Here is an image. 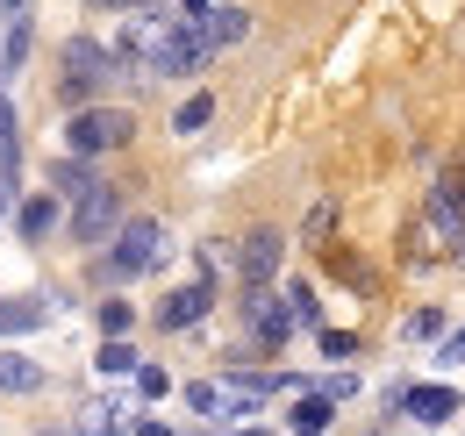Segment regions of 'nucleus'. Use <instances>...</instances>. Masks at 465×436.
I'll return each instance as SVG.
<instances>
[{
	"label": "nucleus",
	"mask_w": 465,
	"mask_h": 436,
	"mask_svg": "<svg viewBox=\"0 0 465 436\" xmlns=\"http://www.w3.org/2000/svg\"><path fill=\"white\" fill-rule=\"evenodd\" d=\"M430 229L444 236V251H465V186L459 179H437L430 186Z\"/></svg>",
	"instance_id": "9"
},
{
	"label": "nucleus",
	"mask_w": 465,
	"mask_h": 436,
	"mask_svg": "<svg viewBox=\"0 0 465 436\" xmlns=\"http://www.w3.org/2000/svg\"><path fill=\"white\" fill-rule=\"evenodd\" d=\"M208 64H215L208 29H201V22H173L165 44H158V57H151V79H201Z\"/></svg>",
	"instance_id": "4"
},
{
	"label": "nucleus",
	"mask_w": 465,
	"mask_h": 436,
	"mask_svg": "<svg viewBox=\"0 0 465 436\" xmlns=\"http://www.w3.org/2000/svg\"><path fill=\"white\" fill-rule=\"evenodd\" d=\"M315 393H322V401H351V393H358V380H351V372H330Z\"/></svg>",
	"instance_id": "29"
},
{
	"label": "nucleus",
	"mask_w": 465,
	"mask_h": 436,
	"mask_svg": "<svg viewBox=\"0 0 465 436\" xmlns=\"http://www.w3.org/2000/svg\"><path fill=\"white\" fill-rule=\"evenodd\" d=\"M94 186H101V179H94V164H86V158H58V164H51V193H72V201H86Z\"/></svg>",
	"instance_id": "17"
},
{
	"label": "nucleus",
	"mask_w": 465,
	"mask_h": 436,
	"mask_svg": "<svg viewBox=\"0 0 465 436\" xmlns=\"http://www.w3.org/2000/svg\"><path fill=\"white\" fill-rule=\"evenodd\" d=\"M179 393H186V408H193L208 430H223V386H215V380H186Z\"/></svg>",
	"instance_id": "18"
},
{
	"label": "nucleus",
	"mask_w": 465,
	"mask_h": 436,
	"mask_svg": "<svg viewBox=\"0 0 465 436\" xmlns=\"http://www.w3.org/2000/svg\"><path fill=\"white\" fill-rule=\"evenodd\" d=\"M201 29H208V44H215V51H230V44H243V36H251V7H215Z\"/></svg>",
	"instance_id": "16"
},
{
	"label": "nucleus",
	"mask_w": 465,
	"mask_h": 436,
	"mask_svg": "<svg viewBox=\"0 0 465 436\" xmlns=\"http://www.w3.org/2000/svg\"><path fill=\"white\" fill-rule=\"evenodd\" d=\"M86 7H108V15H143V7H165V0H86Z\"/></svg>",
	"instance_id": "30"
},
{
	"label": "nucleus",
	"mask_w": 465,
	"mask_h": 436,
	"mask_svg": "<svg viewBox=\"0 0 465 436\" xmlns=\"http://www.w3.org/2000/svg\"><path fill=\"white\" fill-rule=\"evenodd\" d=\"M401 336H408V343H430V336H444V308H415V315L401 322Z\"/></svg>",
	"instance_id": "25"
},
{
	"label": "nucleus",
	"mask_w": 465,
	"mask_h": 436,
	"mask_svg": "<svg viewBox=\"0 0 465 436\" xmlns=\"http://www.w3.org/2000/svg\"><path fill=\"white\" fill-rule=\"evenodd\" d=\"M72 436H129V408L101 393V401H86V408H79V430H72Z\"/></svg>",
	"instance_id": "13"
},
{
	"label": "nucleus",
	"mask_w": 465,
	"mask_h": 436,
	"mask_svg": "<svg viewBox=\"0 0 465 436\" xmlns=\"http://www.w3.org/2000/svg\"><path fill=\"white\" fill-rule=\"evenodd\" d=\"M173 393V372L165 365H136V401H165Z\"/></svg>",
	"instance_id": "26"
},
{
	"label": "nucleus",
	"mask_w": 465,
	"mask_h": 436,
	"mask_svg": "<svg viewBox=\"0 0 465 436\" xmlns=\"http://www.w3.org/2000/svg\"><path fill=\"white\" fill-rule=\"evenodd\" d=\"M243 322H251V336H258L265 351H280L293 336V315H287V301H280L272 286H243Z\"/></svg>",
	"instance_id": "7"
},
{
	"label": "nucleus",
	"mask_w": 465,
	"mask_h": 436,
	"mask_svg": "<svg viewBox=\"0 0 465 436\" xmlns=\"http://www.w3.org/2000/svg\"><path fill=\"white\" fill-rule=\"evenodd\" d=\"M158 265H165V222H151V215L122 222L115 251L94 258V272H101V279H143V272H158Z\"/></svg>",
	"instance_id": "1"
},
{
	"label": "nucleus",
	"mask_w": 465,
	"mask_h": 436,
	"mask_svg": "<svg viewBox=\"0 0 465 436\" xmlns=\"http://www.w3.org/2000/svg\"><path fill=\"white\" fill-rule=\"evenodd\" d=\"M280 301H287L293 329H322V301H315V286H308V279H293V286L280 293Z\"/></svg>",
	"instance_id": "22"
},
{
	"label": "nucleus",
	"mask_w": 465,
	"mask_h": 436,
	"mask_svg": "<svg viewBox=\"0 0 465 436\" xmlns=\"http://www.w3.org/2000/svg\"><path fill=\"white\" fill-rule=\"evenodd\" d=\"M129 329H136V301H101V336H108V343H122Z\"/></svg>",
	"instance_id": "24"
},
{
	"label": "nucleus",
	"mask_w": 465,
	"mask_h": 436,
	"mask_svg": "<svg viewBox=\"0 0 465 436\" xmlns=\"http://www.w3.org/2000/svg\"><path fill=\"white\" fill-rule=\"evenodd\" d=\"M208 122H215V94H186L179 114H173V136H201Z\"/></svg>",
	"instance_id": "21"
},
{
	"label": "nucleus",
	"mask_w": 465,
	"mask_h": 436,
	"mask_svg": "<svg viewBox=\"0 0 465 436\" xmlns=\"http://www.w3.org/2000/svg\"><path fill=\"white\" fill-rule=\"evenodd\" d=\"M437 365H444V372H459V365H465V322H459V329H444V343H437Z\"/></svg>",
	"instance_id": "27"
},
{
	"label": "nucleus",
	"mask_w": 465,
	"mask_h": 436,
	"mask_svg": "<svg viewBox=\"0 0 465 436\" xmlns=\"http://www.w3.org/2000/svg\"><path fill=\"white\" fill-rule=\"evenodd\" d=\"M58 64H64L58 86H64V101H72V108H79V101L94 108V94L115 79V57H108V44H94V36H64V44H58Z\"/></svg>",
	"instance_id": "3"
},
{
	"label": "nucleus",
	"mask_w": 465,
	"mask_h": 436,
	"mask_svg": "<svg viewBox=\"0 0 465 436\" xmlns=\"http://www.w3.org/2000/svg\"><path fill=\"white\" fill-rule=\"evenodd\" d=\"M36 322H51V293H29V301H0V336H29Z\"/></svg>",
	"instance_id": "14"
},
{
	"label": "nucleus",
	"mask_w": 465,
	"mask_h": 436,
	"mask_svg": "<svg viewBox=\"0 0 465 436\" xmlns=\"http://www.w3.org/2000/svg\"><path fill=\"white\" fill-rule=\"evenodd\" d=\"M64 229H72V243H108L122 229V193L101 179L86 201H72V215H64Z\"/></svg>",
	"instance_id": "6"
},
{
	"label": "nucleus",
	"mask_w": 465,
	"mask_h": 436,
	"mask_svg": "<svg viewBox=\"0 0 465 436\" xmlns=\"http://www.w3.org/2000/svg\"><path fill=\"white\" fill-rule=\"evenodd\" d=\"M29 44H36V36H29V22H7V36H0V86L29 64Z\"/></svg>",
	"instance_id": "19"
},
{
	"label": "nucleus",
	"mask_w": 465,
	"mask_h": 436,
	"mask_svg": "<svg viewBox=\"0 0 465 436\" xmlns=\"http://www.w3.org/2000/svg\"><path fill=\"white\" fill-rule=\"evenodd\" d=\"M330 222H337V208L322 201V208H308V236H330Z\"/></svg>",
	"instance_id": "31"
},
{
	"label": "nucleus",
	"mask_w": 465,
	"mask_h": 436,
	"mask_svg": "<svg viewBox=\"0 0 465 436\" xmlns=\"http://www.w3.org/2000/svg\"><path fill=\"white\" fill-rule=\"evenodd\" d=\"M94 365H101L108 380H136V365H143V351H136V343L122 336V343H101V351H94Z\"/></svg>",
	"instance_id": "20"
},
{
	"label": "nucleus",
	"mask_w": 465,
	"mask_h": 436,
	"mask_svg": "<svg viewBox=\"0 0 465 436\" xmlns=\"http://www.w3.org/2000/svg\"><path fill=\"white\" fill-rule=\"evenodd\" d=\"M280 251H287V243H280V229H251V236L230 251V265L243 272V286H272V272H280Z\"/></svg>",
	"instance_id": "8"
},
{
	"label": "nucleus",
	"mask_w": 465,
	"mask_h": 436,
	"mask_svg": "<svg viewBox=\"0 0 465 436\" xmlns=\"http://www.w3.org/2000/svg\"><path fill=\"white\" fill-rule=\"evenodd\" d=\"M330 422H337V401H322L315 386H308V393H293V408H287V430L293 436H322Z\"/></svg>",
	"instance_id": "12"
},
{
	"label": "nucleus",
	"mask_w": 465,
	"mask_h": 436,
	"mask_svg": "<svg viewBox=\"0 0 465 436\" xmlns=\"http://www.w3.org/2000/svg\"><path fill=\"white\" fill-rule=\"evenodd\" d=\"M15 158H22V144H15V108H7V86H0V179L15 186Z\"/></svg>",
	"instance_id": "23"
},
{
	"label": "nucleus",
	"mask_w": 465,
	"mask_h": 436,
	"mask_svg": "<svg viewBox=\"0 0 465 436\" xmlns=\"http://www.w3.org/2000/svg\"><path fill=\"white\" fill-rule=\"evenodd\" d=\"M44 386V365L29 351H0V393H36Z\"/></svg>",
	"instance_id": "15"
},
{
	"label": "nucleus",
	"mask_w": 465,
	"mask_h": 436,
	"mask_svg": "<svg viewBox=\"0 0 465 436\" xmlns=\"http://www.w3.org/2000/svg\"><path fill=\"white\" fill-rule=\"evenodd\" d=\"M322 336V358H358V336L351 329H315Z\"/></svg>",
	"instance_id": "28"
},
{
	"label": "nucleus",
	"mask_w": 465,
	"mask_h": 436,
	"mask_svg": "<svg viewBox=\"0 0 465 436\" xmlns=\"http://www.w3.org/2000/svg\"><path fill=\"white\" fill-rule=\"evenodd\" d=\"M0 7H7V15H15V7H22V0H0Z\"/></svg>",
	"instance_id": "34"
},
{
	"label": "nucleus",
	"mask_w": 465,
	"mask_h": 436,
	"mask_svg": "<svg viewBox=\"0 0 465 436\" xmlns=\"http://www.w3.org/2000/svg\"><path fill=\"white\" fill-rule=\"evenodd\" d=\"M430 436H437V430H430Z\"/></svg>",
	"instance_id": "35"
},
{
	"label": "nucleus",
	"mask_w": 465,
	"mask_h": 436,
	"mask_svg": "<svg viewBox=\"0 0 465 436\" xmlns=\"http://www.w3.org/2000/svg\"><path fill=\"white\" fill-rule=\"evenodd\" d=\"M129 436H173V430H165V422H151V415H143V422H129Z\"/></svg>",
	"instance_id": "32"
},
{
	"label": "nucleus",
	"mask_w": 465,
	"mask_h": 436,
	"mask_svg": "<svg viewBox=\"0 0 465 436\" xmlns=\"http://www.w3.org/2000/svg\"><path fill=\"white\" fill-rule=\"evenodd\" d=\"M387 408L415 415L422 430H444V422L459 415L465 401H459V386H451V380H430V386H408V380H394V386H387Z\"/></svg>",
	"instance_id": "5"
},
{
	"label": "nucleus",
	"mask_w": 465,
	"mask_h": 436,
	"mask_svg": "<svg viewBox=\"0 0 465 436\" xmlns=\"http://www.w3.org/2000/svg\"><path fill=\"white\" fill-rule=\"evenodd\" d=\"M7 215H15V236H22V243H44L64 222V208H58V193H29V201H15Z\"/></svg>",
	"instance_id": "11"
},
{
	"label": "nucleus",
	"mask_w": 465,
	"mask_h": 436,
	"mask_svg": "<svg viewBox=\"0 0 465 436\" xmlns=\"http://www.w3.org/2000/svg\"><path fill=\"white\" fill-rule=\"evenodd\" d=\"M208 308H215V279H186L179 293H165V301H158V329H193Z\"/></svg>",
	"instance_id": "10"
},
{
	"label": "nucleus",
	"mask_w": 465,
	"mask_h": 436,
	"mask_svg": "<svg viewBox=\"0 0 465 436\" xmlns=\"http://www.w3.org/2000/svg\"><path fill=\"white\" fill-rule=\"evenodd\" d=\"M7 208H15V186H7V179H0V215H7Z\"/></svg>",
	"instance_id": "33"
},
{
	"label": "nucleus",
	"mask_w": 465,
	"mask_h": 436,
	"mask_svg": "<svg viewBox=\"0 0 465 436\" xmlns=\"http://www.w3.org/2000/svg\"><path fill=\"white\" fill-rule=\"evenodd\" d=\"M136 136V114L129 108H72V122H64V158H101V151H122Z\"/></svg>",
	"instance_id": "2"
}]
</instances>
